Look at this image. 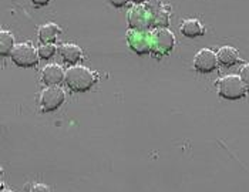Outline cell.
<instances>
[{"mask_svg":"<svg viewBox=\"0 0 249 192\" xmlns=\"http://www.w3.org/2000/svg\"><path fill=\"white\" fill-rule=\"evenodd\" d=\"M66 84L73 91H87L97 83V74L93 73L89 67L84 66H73L66 71Z\"/></svg>","mask_w":249,"mask_h":192,"instance_id":"obj_1","label":"cell"},{"mask_svg":"<svg viewBox=\"0 0 249 192\" xmlns=\"http://www.w3.org/2000/svg\"><path fill=\"white\" fill-rule=\"evenodd\" d=\"M218 94L225 100H239L244 98L247 94V87L239 76L230 74L222 77L218 83Z\"/></svg>","mask_w":249,"mask_h":192,"instance_id":"obj_2","label":"cell"},{"mask_svg":"<svg viewBox=\"0 0 249 192\" xmlns=\"http://www.w3.org/2000/svg\"><path fill=\"white\" fill-rule=\"evenodd\" d=\"M10 57L19 67H35L38 63V52L30 43H20L12 52Z\"/></svg>","mask_w":249,"mask_h":192,"instance_id":"obj_3","label":"cell"},{"mask_svg":"<svg viewBox=\"0 0 249 192\" xmlns=\"http://www.w3.org/2000/svg\"><path fill=\"white\" fill-rule=\"evenodd\" d=\"M128 24H130L131 30L147 32L150 29V26H153L151 12L142 4H137L134 7H131L128 12Z\"/></svg>","mask_w":249,"mask_h":192,"instance_id":"obj_4","label":"cell"},{"mask_svg":"<svg viewBox=\"0 0 249 192\" xmlns=\"http://www.w3.org/2000/svg\"><path fill=\"white\" fill-rule=\"evenodd\" d=\"M153 37V52L157 56H165L174 49L175 44V37L173 32L168 29H157L151 35Z\"/></svg>","mask_w":249,"mask_h":192,"instance_id":"obj_5","label":"cell"},{"mask_svg":"<svg viewBox=\"0 0 249 192\" xmlns=\"http://www.w3.org/2000/svg\"><path fill=\"white\" fill-rule=\"evenodd\" d=\"M66 94L58 86H49L41 91L40 104L43 111H54L64 103Z\"/></svg>","mask_w":249,"mask_h":192,"instance_id":"obj_6","label":"cell"},{"mask_svg":"<svg viewBox=\"0 0 249 192\" xmlns=\"http://www.w3.org/2000/svg\"><path fill=\"white\" fill-rule=\"evenodd\" d=\"M127 41L137 54H147L153 49V37L148 32L141 30H128Z\"/></svg>","mask_w":249,"mask_h":192,"instance_id":"obj_7","label":"cell"},{"mask_svg":"<svg viewBox=\"0 0 249 192\" xmlns=\"http://www.w3.org/2000/svg\"><path fill=\"white\" fill-rule=\"evenodd\" d=\"M218 56L210 49L199 50L194 57V67L199 73H211L218 67Z\"/></svg>","mask_w":249,"mask_h":192,"instance_id":"obj_8","label":"cell"},{"mask_svg":"<svg viewBox=\"0 0 249 192\" xmlns=\"http://www.w3.org/2000/svg\"><path fill=\"white\" fill-rule=\"evenodd\" d=\"M64 78H66V73H64V70L58 64H49V66H46L43 73H41V80L47 86H57Z\"/></svg>","mask_w":249,"mask_h":192,"instance_id":"obj_9","label":"cell"},{"mask_svg":"<svg viewBox=\"0 0 249 192\" xmlns=\"http://www.w3.org/2000/svg\"><path fill=\"white\" fill-rule=\"evenodd\" d=\"M58 54L66 63L70 64H76L77 61H80L83 57V50L73 43H64L58 47Z\"/></svg>","mask_w":249,"mask_h":192,"instance_id":"obj_10","label":"cell"},{"mask_svg":"<svg viewBox=\"0 0 249 192\" xmlns=\"http://www.w3.org/2000/svg\"><path fill=\"white\" fill-rule=\"evenodd\" d=\"M218 56V61L225 66V67H231V66H235L238 61H239V53L236 49L231 47V46H224L218 50L216 53Z\"/></svg>","mask_w":249,"mask_h":192,"instance_id":"obj_11","label":"cell"},{"mask_svg":"<svg viewBox=\"0 0 249 192\" xmlns=\"http://www.w3.org/2000/svg\"><path fill=\"white\" fill-rule=\"evenodd\" d=\"M60 35V27L54 23H47L38 27V40L41 43H53Z\"/></svg>","mask_w":249,"mask_h":192,"instance_id":"obj_12","label":"cell"},{"mask_svg":"<svg viewBox=\"0 0 249 192\" xmlns=\"http://www.w3.org/2000/svg\"><path fill=\"white\" fill-rule=\"evenodd\" d=\"M181 33L185 37H199L204 35V27L196 19H188L181 24Z\"/></svg>","mask_w":249,"mask_h":192,"instance_id":"obj_13","label":"cell"},{"mask_svg":"<svg viewBox=\"0 0 249 192\" xmlns=\"http://www.w3.org/2000/svg\"><path fill=\"white\" fill-rule=\"evenodd\" d=\"M15 37L9 33V32H1L0 33V54L3 57L12 54V52L15 50Z\"/></svg>","mask_w":249,"mask_h":192,"instance_id":"obj_14","label":"cell"},{"mask_svg":"<svg viewBox=\"0 0 249 192\" xmlns=\"http://www.w3.org/2000/svg\"><path fill=\"white\" fill-rule=\"evenodd\" d=\"M151 16H153V26L157 29H167V26L170 24V15L165 9L153 12Z\"/></svg>","mask_w":249,"mask_h":192,"instance_id":"obj_15","label":"cell"},{"mask_svg":"<svg viewBox=\"0 0 249 192\" xmlns=\"http://www.w3.org/2000/svg\"><path fill=\"white\" fill-rule=\"evenodd\" d=\"M37 52L38 57L43 58V60H49V58H52L54 56V53H56V46H54L53 43H41V44L38 46Z\"/></svg>","mask_w":249,"mask_h":192,"instance_id":"obj_16","label":"cell"},{"mask_svg":"<svg viewBox=\"0 0 249 192\" xmlns=\"http://www.w3.org/2000/svg\"><path fill=\"white\" fill-rule=\"evenodd\" d=\"M145 7L153 13V12L164 9V4H162V0H145Z\"/></svg>","mask_w":249,"mask_h":192,"instance_id":"obj_17","label":"cell"},{"mask_svg":"<svg viewBox=\"0 0 249 192\" xmlns=\"http://www.w3.org/2000/svg\"><path fill=\"white\" fill-rule=\"evenodd\" d=\"M239 77H241V80L244 81V84H245V87H247V91L249 93V63L248 64H245V66L241 69Z\"/></svg>","mask_w":249,"mask_h":192,"instance_id":"obj_18","label":"cell"},{"mask_svg":"<svg viewBox=\"0 0 249 192\" xmlns=\"http://www.w3.org/2000/svg\"><path fill=\"white\" fill-rule=\"evenodd\" d=\"M32 192H50L49 187L44 185V184H36L33 188H32Z\"/></svg>","mask_w":249,"mask_h":192,"instance_id":"obj_19","label":"cell"},{"mask_svg":"<svg viewBox=\"0 0 249 192\" xmlns=\"http://www.w3.org/2000/svg\"><path fill=\"white\" fill-rule=\"evenodd\" d=\"M110 3L115 6V7H123L128 3V0H110Z\"/></svg>","mask_w":249,"mask_h":192,"instance_id":"obj_20","label":"cell"},{"mask_svg":"<svg viewBox=\"0 0 249 192\" xmlns=\"http://www.w3.org/2000/svg\"><path fill=\"white\" fill-rule=\"evenodd\" d=\"M49 1L50 0H32V3L36 6H46V4H49Z\"/></svg>","mask_w":249,"mask_h":192,"instance_id":"obj_21","label":"cell"},{"mask_svg":"<svg viewBox=\"0 0 249 192\" xmlns=\"http://www.w3.org/2000/svg\"><path fill=\"white\" fill-rule=\"evenodd\" d=\"M134 3H137V4H141L142 1H145V0H133Z\"/></svg>","mask_w":249,"mask_h":192,"instance_id":"obj_22","label":"cell"},{"mask_svg":"<svg viewBox=\"0 0 249 192\" xmlns=\"http://www.w3.org/2000/svg\"><path fill=\"white\" fill-rule=\"evenodd\" d=\"M1 192H12V191H10V190H3Z\"/></svg>","mask_w":249,"mask_h":192,"instance_id":"obj_23","label":"cell"}]
</instances>
